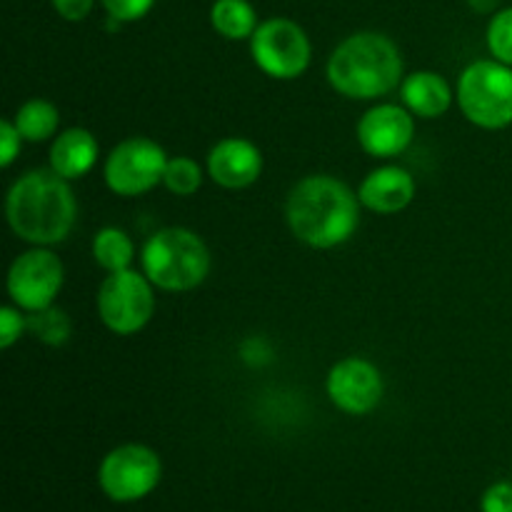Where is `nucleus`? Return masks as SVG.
<instances>
[{
    "mask_svg": "<svg viewBox=\"0 0 512 512\" xmlns=\"http://www.w3.org/2000/svg\"><path fill=\"white\" fill-rule=\"evenodd\" d=\"M360 198L333 175H308L285 200V220L300 243L330 250L348 243L360 225Z\"/></svg>",
    "mask_w": 512,
    "mask_h": 512,
    "instance_id": "nucleus-1",
    "label": "nucleus"
},
{
    "mask_svg": "<svg viewBox=\"0 0 512 512\" xmlns=\"http://www.w3.org/2000/svg\"><path fill=\"white\" fill-rule=\"evenodd\" d=\"M5 218L10 230L25 243L43 248L63 243L78 218V200L70 180L53 170L20 175L5 195Z\"/></svg>",
    "mask_w": 512,
    "mask_h": 512,
    "instance_id": "nucleus-2",
    "label": "nucleus"
},
{
    "mask_svg": "<svg viewBox=\"0 0 512 512\" xmlns=\"http://www.w3.org/2000/svg\"><path fill=\"white\" fill-rule=\"evenodd\" d=\"M325 73L343 98L378 100L403 83V55L388 35L363 30L333 50Z\"/></svg>",
    "mask_w": 512,
    "mask_h": 512,
    "instance_id": "nucleus-3",
    "label": "nucleus"
},
{
    "mask_svg": "<svg viewBox=\"0 0 512 512\" xmlns=\"http://www.w3.org/2000/svg\"><path fill=\"white\" fill-rule=\"evenodd\" d=\"M140 268L155 288L165 293L195 290L210 273V250L198 233L188 228H163L145 240Z\"/></svg>",
    "mask_w": 512,
    "mask_h": 512,
    "instance_id": "nucleus-4",
    "label": "nucleus"
},
{
    "mask_svg": "<svg viewBox=\"0 0 512 512\" xmlns=\"http://www.w3.org/2000/svg\"><path fill=\"white\" fill-rule=\"evenodd\" d=\"M460 113L483 130H503L512 123V68L495 58L475 60L460 73Z\"/></svg>",
    "mask_w": 512,
    "mask_h": 512,
    "instance_id": "nucleus-5",
    "label": "nucleus"
},
{
    "mask_svg": "<svg viewBox=\"0 0 512 512\" xmlns=\"http://www.w3.org/2000/svg\"><path fill=\"white\" fill-rule=\"evenodd\" d=\"M155 285L143 270L108 273L98 290V315L115 335H135L150 323L155 313Z\"/></svg>",
    "mask_w": 512,
    "mask_h": 512,
    "instance_id": "nucleus-6",
    "label": "nucleus"
},
{
    "mask_svg": "<svg viewBox=\"0 0 512 512\" xmlns=\"http://www.w3.org/2000/svg\"><path fill=\"white\" fill-rule=\"evenodd\" d=\"M165 165H168V155L163 145L135 135V138L120 140L110 150L103 163V178L115 195L138 198L163 183Z\"/></svg>",
    "mask_w": 512,
    "mask_h": 512,
    "instance_id": "nucleus-7",
    "label": "nucleus"
},
{
    "mask_svg": "<svg viewBox=\"0 0 512 512\" xmlns=\"http://www.w3.org/2000/svg\"><path fill=\"white\" fill-rule=\"evenodd\" d=\"M250 55L268 78L295 80L308 70L313 45L295 20L268 18L250 38Z\"/></svg>",
    "mask_w": 512,
    "mask_h": 512,
    "instance_id": "nucleus-8",
    "label": "nucleus"
},
{
    "mask_svg": "<svg viewBox=\"0 0 512 512\" xmlns=\"http://www.w3.org/2000/svg\"><path fill=\"white\" fill-rule=\"evenodd\" d=\"M163 478V463L153 448L125 443L110 450L98 470L100 490L115 503H135L153 493Z\"/></svg>",
    "mask_w": 512,
    "mask_h": 512,
    "instance_id": "nucleus-9",
    "label": "nucleus"
},
{
    "mask_svg": "<svg viewBox=\"0 0 512 512\" xmlns=\"http://www.w3.org/2000/svg\"><path fill=\"white\" fill-rule=\"evenodd\" d=\"M63 283V260L43 245H33L20 253L8 270V295L13 305H18L25 313L50 308L63 290Z\"/></svg>",
    "mask_w": 512,
    "mask_h": 512,
    "instance_id": "nucleus-10",
    "label": "nucleus"
},
{
    "mask_svg": "<svg viewBox=\"0 0 512 512\" xmlns=\"http://www.w3.org/2000/svg\"><path fill=\"white\" fill-rule=\"evenodd\" d=\"M330 403L348 415H368L383 403L385 380L378 365L365 358H345L330 368L325 380Z\"/></svg>",
    "mask_w": 512,
    "mask_h": 512,
    "instance_id": "nucleus-11",
    "label": "nucleus"
},
{
    "mask_svg": "<svg viewBox=\"0 0 512 512\" xmlns=\"http://www.w3.org/2000/svg\"><path fill=\"white\" fill-rule=\"evenodd\" d=\"M415 138V120L405 105L380 103L358 123V143L370 158L388 160L405 153Z\"/></svg>",
    "mask_w": 512,
    "mask_h": 512,
    "instance_id": "nucleus-12",
    "label": "nucleus"
},
{
    "mask_svg": "<svg viewBox=\"0 0 512 512\" xmlns=\"http://www.w3.org/2000/svg\"><path fill=\"white\" fill-rule=\"evenodd\" d=\"M208 175L225 190H243L263 175V153L245 138H223L208 153Z\"/></svg>",
    "mask_w": 512,
    "mask_h": 512,
    "instance_id": "nucleus-13",
    "label": "nucleus"
},
{
    "mask_svg": "<svg viewBox=\"0 0 512 512\" xmlns=\"http://www.w3.org/2000/svg\"><path fill=\"white\" fill-rule=\"evenodd\" d=\"M360 205L378 215H395L415 198V178L400 165H380L358 188Z\"/></svg>",
    "mask_w": 512,
    "mask_h": 512,
    "instance_id": "nucleus-14",
    "label": "nucleus"
},
{
    "mask_svg": "<svg viewBox=\"0 0 512 512\" xmlns=\"http://www.w3.org/2000/svg\"><path fill=\"white\" fill-rule=\"evenodd\" d=\"M100 145L88 128H68L50 145V170L65 180L85 178L98 165Z\"/></svg>",
    "mask_w": 512,
    "mask_h": 512,
    "instance_id": "nucleus-15",
    "label": "nucleus"
},
{
    "mask_svg": "<svg viewBox=\"0 0 512 512\" xmlns=\"http://www.w3.org/2000/svg\"><path fill=\"white\" fill-rule=\"evenodd\" d=\"M400 100L413 115L425 120L440 118L453 105V90L448 80L435 70H418L405 75L400 83Z\"/></svg>",
    "mask_w": 512,
    "mask_h": 512,
    "instance_id": "nucleus-16",
    "label": "nucleus"
},
{
    "mask_svg": "<svg viewBox=\"0 0 512 512\" xmlns=\"http://www.w3.org/2000/svg\"><path fill=\"white\" fill-rule=\"evenodd\" d=\"M210 25L225 40H248L258 30V13L248 0H215Z\"/></svg>",
    "mask_w": 512,
    "mask_h": 512,
    "instance_id": "nucleus-17",
    "label": "nucleus"
},
{
    "mask_svg": "<svg viewBox=\"0 0 512 512\" xmlns=\"http://www.w3.org/2000/svg\"><path fill=\"white\" fill-rule=\"evenodd\" d=\"M13 123L20 130V135H23V140H28V143H45L53 135H58L60 110L45 98L25 100L18 108V113H15Z\"/></svg>",
    "mask_w": 512,
    "mask_h": 512,
    "instance_id": "nucleus-18",
    "label": "nucleus"
},
{
    "mask_svg": "<svg viewBox=\"0 0 512 512\" xmlns=\"http://www.w3.org/2000/svg\"><path fill=\"white\" fill-rule=\"evenodd\" d=\"M93 260L105 273H120L128 270L135 260V245L125 230L100 228L93 238Z\"/></svg>",
    "mask_w": 512,
    "mask_h": 512,
    "instance_id": "nucleus-19",
    "label": "nucleus"
},
{
    "mask_svg": "<svg viewBox=\"0 0 512 512\" xmlns=\"http://www.w3.org/2000/svg\"><path fill=\"white\" fill-rule=\"evenodd\" d=\"M28 333L48 348H60L73 335V323L65 310L50 305V308L28 313Z\"/></svg>",
    "mask_w": 512,
    "mask_h": 512,
    "instance_id": "nucleus-20",
    "label": "nucleus"
},
{
    "mask_svg": "<svg viewBox=\"0 0 512 512\" xmlns=\"http://www.w3.org/2000/svg\"><path fill=\"white\" fill-rule=\"evenodd\" d=\"M163 185L173 195H180V198H190L200 190L203 185V168H200L198 160L188 158V155H178V158H168V165H165Z\"/></svg>",
    "mask_w": 512,
    "mask_h": 512,
    "instance_id": "nucleus-21",
    "label": "nucleus"
},
{
    "mask_svg": "<svg viewBox=\"0 0 512 512\" xmlns=\"http://www.w3.org/2000/svg\"><path fill=\"white\" fill-rule=\"evenodd\" d=\"M488 50L495 60L510 65L512 68V5L510 8H500L498 13H493L488 23Z\"/></svg>",
    "mask_w": 512,
    "mask_h": 512,
    "instance_id": "nucleus-22",
    "label": "nucleus"
},
{
    "mask_svg": "<svg viewBox=\"0 0 512 512\" xmlns=\"http://www.w3.org/2000/svg\"><path fill=\"white\" fill-rule=\"evenodd\" d=\"M25 310H20L18 305H3L0 308V348L8 350L23 338V333H28V315H23Z\"/></svg>",
    "mask_w": 512,
    "mask_h": 512,
    "instance_id": "nucleus-23",
    "label": "nucleus"
},
{
    "mask_svg": "<svg viewBox=\"0 0 512 512\" xmlns=\"http://www.w3.org/2000/svg\"><path fill=\"white\" fill-rule=\"evenodd\" d=\"M108 13V18L123 23H135V20L145 18L153 10L155 0H100Z\"/></svg>",
    "mask_w": 512,
    "mask_h": 512,
    "instance_id": "nucleus-24",
    "label": "nucleus"
},
{
    "mask_svg": "<svg viewBox=\"0 0 512 512\" xmlns=\"http://www.w3.org/2000/svg\"><path fill=\"white\" fill-rule=\"evenodd\" d=\"M23 148V135L15 128L13 120H0V165L10 168Z\"/></svg>",
    "mask_w": 512,
    "mask_h": 512,
    "instance_id": "nucleus-25",
    "label": "nucleus"
},
{
    "mask_svg": "<svg viewBox=\"0 0 512 512\" xmlns=\"http://www.w3.org/2000/svg\"><path fill=\"white\" fill-rule=\"evenodd\" d=\"M483 512H512V483H495L480 500Z\"/></svg>",
    "mask_w": 512,
    "mask_h": 512,
    "instance_id": "nucleus-26",
    "label": "nucleus"
},
{
    "mask_svg": "<svg viewBox=\"0 0 512 512\" xmlns=\"http://www.w3.org/2000/svg\"><path fill=\"white\" fill-rule=\"evenodd\" d=\"M53 3V10L63 20H70V23H78V20H85L93 10L95 0H50Z\"/></svg>",
    "mask_w": 512,
    "mask_h": 512,
    "instance_id": "nucleus-27",
    "label": "nucleus"
},
{
    "mask_svg": "<svg viewBox=\"0 0 512 512\" xmlns=\"http://www.w3.org/2000/svg\"><path fill=\"white\" fill-rule=\"evenodd\" d=\"M470 8L480 15H488V13H498V3L500 0H468Z\"/></svg>",
    "mask_w": 512,
    "mask_h": 512,
    "instance_id": "nucleus-28",
    "label": "nucleus"
}]
</instances>
